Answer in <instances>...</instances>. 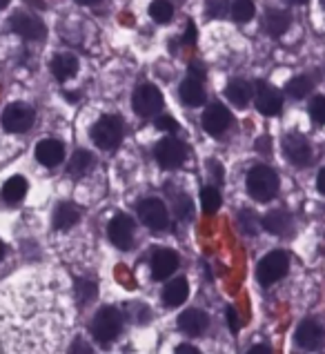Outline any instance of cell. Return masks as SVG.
Instances as JSON below:
<instances>
[{
  "mask_svg": "<svg viewBox=\"0 0 325 354\" xmlns=\"http://www.w3.org/2000/svg\"><path fill=\"white\" fill-rule=\"evenodd\" d=\"M248 192L254 201H259V203H268V201H272L279 192L277 171L270 169L268 165L252 167L248 174Z\"/></svg>",
  "mask_w": 325,
  "mask_h": 354,
  "instance_id": "obj_1",
  "label": "cell"
},
{
  "mask_svg": "<svg viewBox=\"0 0 325 354\" xmlns=\"http://www.w3.org/2000/svg\"><path fill=\"white\" fill-rule=\"evenodd\" d=\"M120 330H123V315L116 308L98 310L94 323H91V335H94L98 343L107 346V343H111L120 335Z\"/></svg>",
  "mask_w": 325,
  "mask_h": 354,
  "instance_id": "obj_2",
  "label": "cell"
},
{
  "mask_svg": "<svg viewBox=\"0 0 325 354\" xmlns=\"http://www.w3.org/2000/svg\"><path fill=\"white\" fill-rule=\"evenodd\" d=\"M123 120L118 116H103L96 120V125L91 127V140L100 147V149H116L123 140Z\"/></svg>",
  "mask_w": 325,
  "mask_h": 354,
  "instance_id": "obj_3",
  "label": "cell"
},
{
  "mask_svg": "<svg viewBox=\"0 0 325 354\" xmlns=\"http://www.w3.org/2000/svg\"><path fill=\"white\" fill-rule=\"evenodd\" d=\"M288 268H290V259L286 252L274 250L268 257L261 259L259 268H257V279L261 286H272V283L281 281L288 274Z\"/></svg>",
  "mask_w": 325,
  "mask_h": 354,
  "instance_id": "obj_4",
  "label": "cell"
},
{
  "mask_svg": "<svg viewBox=\"0 0 325 354\" xmlns=\"http://www.w3.org/2000/svg\"><path fill=\"white\" fill-rule=\"evenodd\" d=\"M34 120H36V112L32 107L25 103H12L5 107L0 123H3V127L9 134H25L34 125Z\"/></svg>",
  "mask_w": 325,
  "mask_h": 354,
  "instance_id": "obj_5",
  "label": "cell"
},
{
  "mask_svg": "<svg viewBox=\"0 0 325 354\" xmlns=\"http://www.w3.org/2000/svg\"><path fill=\"white\" fill-rule=\"evenodd\" d=\"M154 156H156V163L162 169H176L183 165V160L187 156V147L183 140L174 138V136H167L158 140V145L154 149Z\"/></svg>",
  "mask_w": 325,
  "mask_h": 354,
  "instance_id": "obj_6",
  "label": "cell"
},
{
  "mask_svg": "<svg viewBox=\"0 0 325 354\" xmlns=\"http://www.w3.org/2000/svg\"><path fill=\"white\" fill-rule=\"evenodd\" d=\"M136 212L140 221L149 227V230H165L169 225V212L165 207V203H162L160 198H145L140 201V203L136 205Z\"/></svg>",
  "mask_w": 325,
  "mask_h": 354,
  "instance_id": "obj_7",
  "label": "cell"
},
{
  "mask_svg": "<svg viewBox=\"0 0 325 354\" xmlns=\"http://www.w3.org/2000/svg\"><path fill=\"white\" fill-rule=\"evenodd\" d=\"M131 107L138 116H154L162 107V94L154 85H138L134 96H131Z\"/></svg>",
  "mask_w": 325,
  "mask_h": 354,
  "instance_id": "obj_8",
  "label": "cell"
},
{
  "mask_svg": "<svg viewBox=\"0 0 325 354\" xmlns=\"http://www.w3.org/2000/svg\"><path fill=\"white\" fill-rule=\"evenodd\" d=\"M107 234H109V241L114 243L118 250H129L131 243H134V221L127 214H116L109 221Z\"/></svg>",
  "mask_w": 325,
  "mask_h": 354,
  "instance_id": "obj_9",
  "label": "cell"
},
{
  "mask_svg": "<svg viewBox=\"0 0 325 354\" xmlns=\"http://www.w3.org/2000/svg\"><path fill=\"white\" fill-rule=\"evenodd\" d=\"M283 107V96L277 87L259 80L257 83V109L263 116H277L281 114Z\"/></svg>",
  "mask_w": 325,
  "mask_h": 354,
  "instance_id": "obj_10",
  "label": "cell"
},
{
  "mask_svg": "<svg viewBox=\"0 0 325 354\" xmlns=\"http://www.w3.org/2000/svg\"><path fill=\"white\" fill-rule=\"evenodd\" d=\"M232 123V114L225 105L221 103H214L205 109V114H203V127H205L207 134L212 136H221L223 131H225Z\"/></svg>",
  "mask_w": 325,
  "mask_h": 354,
  "instance_id": "obj_11",
  "label": "cell"
},
{
  "mask_svg": "<svg viewBox=\"0 0 325 354\" xmlns=\"http://www.w3.org/2000/svg\"><path fill=\"white\" fill-rule=\"evenodd\" d=\"M297 343L303 348V350H319L325 341V330L321 323L312 321V319H306L297 328V335H294Z\"/></svg>",
  "mask_w": 325,
  "mask_h": 354,
  "instance_id": "obj_12",
  "label": "cell"
},
{
  "mask_svg": "<svg viewBox=\"0 0 325 354\" xmlns=\"http://www.w3.org/2000/svg\"><path fill=\"white\" fill-rule=\"evenodd\" d=\"M151 277H154L156 281H162L171 277L178 268V254L174 250H167V248H160L154 252V257H151Z\"/></svg>",
  "mask_w": 325,
  "mask_h": 354,
  "instance_id": "obj_13",
  "label": "cell"
},
{
  "mask_svg": "<svg viewBox=\"0 0 325 354\" xmlns=\"http://www.w3.org/2000/svg\"><path fill=\"white\" fill-rule=\"evenodd\" d=\"M283 151H286L288 160H292V163L299 167L308 165L312 158V149L308 145V140L299 134H288L283 138Z\"/></svg>",
  "mask_w": 325,
  "mask_h": 354,
  "instance_id": "obj_14",
  "label": "cell"
},
{
  "mask_svg": "<svg viewBox=\"0 0 325 354\" xmlns=\"http://www.w3.org/2000/svg\"><path fill=\"white\" fill-rule=\"evenodd\" d=\"M12 29L27 40H43L45 38V25L36 16L29 14H14L12 16Z\"/></svg>",
  "mask_w": 325,
  "mask_h": 354,
  "instance_id": "obj_15",
  "label": "cell"
},
{
  "mask_svg": "<svg viewBox=\"0 0 325 354\" xmlns=\"http://www.w3.org/2000/svg\"><path fill=\"white\" fill-rule=\"evenodd\" d=\"M36 158L40 165L45 167H56L63 163L65 158V147L60 140L56 138H43L40 143L36 145Z\"/></svg>",
  "mask_w": 325,
  "mask_h": 354,
  "instance_id": "obj_16",
  "label": "cell"
},
{
  "mask_svg": "<svg viewBox=\"0 0 325 354\" xmlns=\"http://www.w3.org/2000/svg\"><path fill=\"white\" fill-rule=\"evenodd\" d=\"M207 323H210L207 315L201 310H185L178 317V328L189 337H201L207 330Z\"/></svg>",
  "mask_w": 325,
  "mask_h": 354,
  "instance_id": "obj_17",
  "label": "cell"
},
{
  "mask_svg": "<svg viewBox=\"0 0 325 354\" xmlns=\"http://www.w3.org/2000/svg\"><path fill=\"white\" fill-rule=\"evenodd\" d=\"M49 67H52L54 78L63 83V80L76 76V72H78V60L72 54H56L52 58V65H49Z\"/></svg>",
  "mask_w": 325,
  "mask_h": 354,
  "instance_id": "obj_18",
  "label": "cell"
},
{
  "mask_svg": "<svg viewBox=\"0 0 325 354\" xmlns=\"http://www.w3.org/2000/svg\"><path fill=\"white\" fill-rule=\"evenodd\" d=\"M178 94H180V100L189 107H198L205 103V92H203V85L201 80L196 78H187L183 80L180 87H178Z\"/></svg>",
  "mask_w": 325,
  "mask_h": 354,
  "instance_id": "obj_19",
  "label": "cell"
},
{
  "mask_svg": "<svg viewBox=\"0 0 325 354\" xmlns=\"http://www.w3.org/2000/svg\"><path fill=\"white\" fill-rule=\"evenodd\" d=\"M189 295V288H187V281L185 279H174L169 281L165 290H162V301H165L167 308H176L180 303H185Z\"/></svg>",
  "mask_w": 325,
  "mask_h": 354,
  "instance_id": "obj_20",
  "label": "cell"
},
{
  "mask_svg": "<svg viewBox=\"0 0 325 354\" xmlns=\"http://www.w3.org/2000/svg\"><path fill=\"white\" fill-rule=\"evenodd\" d=\"M225 96L230 98V103H234L236 107H245L252 100V96H254V89H252V85L248 83V80L236 78L225 87Z\"/></svg>",
  "mask_w": 325,
  "mask_h": 354,
  "instance_id": "obj_21",
  "label": "cell"
},
{
  "mask_svg": "<svg viewBox=\"0 0 325 354\" xmlns=\"http://www.w3.org/2000/svg\"><path fill=\"white\" fill-rule=\"evenodd\" d=\"M263 230H268L270 234H277V236H281V234H286V232L290 230V225H292V221H290V216H288V212H283V209H274V212H270V214L263 218Z\"/></svg>",
  "mask_w": 325,
  "mask_h": 354,
  "instance_id": "obj_22",
  "label": "cell"
},
{
  "mask_svg": "<svg viewBox=\"0 0 325 354\" xmlns=\"http://www.w3.org/2000/svg\"><path fill=\"white\" fill-rule=\"evenodd\" d=\"M27 194V180L23 176H12L3 185V201L9 205H16Z\"/></svg>",
  "mask_w": 325,
  "mask_h": 354,
  "instance_id": "obj_23",
  "label": "cell"
},
{
  "mask_svg": "<svg viewBox=\"0 0 325 354\" xmlns=\"http://www.w3.org/2000/svg\"><path fill=\"white\" fill-rule=\"evenodd\" d=\"M263 27H266V32L270 36H283L290 27V14L279 12V9H270L266 14V23H263Z\"/></svg>",
  "mask_w": 325,
  "mask_h": 354,
  "instance_id": "obj_24",
  "label": "cell"
},
{
  "mask_svg": "<svg viewBox=\"0 0 325 354\" xmlns=\"http://www.w3.org/2000/svg\"><path fill=\"white\" fill-rule=\"evenodd\" d=\"M91 165H94V156H91L89 151H85V149H78L76 154L72 156V160H69L67 174L74 176V178H80L91 169Z\"/></svg>",
  "mask_w": 325,
  "mask_h": 354,
  "instance_id": "obj_25",
  "label": "cell"
},
{
  "mask_svg": "<svg viewBox=\"0 0 325 354\" xmlns=\"http://www.w3.org/2000/svg\"><path fill=\"white\" fill-rule=\"evenodd\" d=\"M78 223V209L69 203H60L54 212V227L56 230H69Z\"/></svg>",
  "mask_w": 325,
  "mask_h": 354,
  "instance_id": "obj_26",
  "label": "cell"
},
{
  "mask_svg": "<svg viewBox=\"0 0 325 354\" xmlns=\"http://www.w3.org/2000/svg\"><path fill=\"white\" fill-rule=\"evenodd\" d=\"M149 16L156 20V23L165 25L171 20L174 16V5L169 3V0H154V3L149 5Z\"/></svg>",
  "mask_w": 325,
  "mask_h": 354,
  "instance_id": "obj_27",
  "label": "cell"
},
{
  "mask_svg": "<svg viewBox=\"0 0 325 354\" xmlns=\"http://www.w3.org/2000/svg\"><path fill=\"white\" fill-rule=\"evenodd\" d=\"M312 78L310 76H297V78H292L288 87H286V92L292 96V98H306L310 92H312Z\"/></svg>",
  "mask_w": 325,
  "mask_h": 354,
  "instance_id": "obj_28",
  "label": "cell"
},
{
  "mask_svg": "<svg viewBox=\"0 0 325 354\" xmlns=\"http://www.w3.org/2000/svg\"><path fill=\"white\" fill-rule=\"evenodd\" d=\"M201 205H203V212L205 214H214L221 207V192L216 187H203L201 189Z\"/></svg>",
  "mask_w": 325,
  "mask_h": 354,
  "instance_id": "obj_29",
  "label": "cell"
},
{
  "mask_svg": "<svg viewBox=\"0 0 325 354\" xmlns=\"http://www.w3.org/2000/svg\"><path fill=\"white\" fill-rule=\"evenodd\" d=\"M254 16V3L252 0H234L232 3V18L236 20V23H248Z\"/></svg>",
  "mask_w": 325,
  "mask_h": 354,
  "instance_id": "obj_30",
  "label": "cell"
},
{
  "mask_svg": "<svg viewBox=\"0 0 325 354\" xmlns=\"http://www.w3.org/2000/svg\"><path fill=\"white\" fill-rule=\"evenodd\" d=\"M96 295H98V290H96L94 281H89V279H78L76 281V299H78V303L94 301Z\"/></svg>",
  "mask_w": 325,
  "mask_h": 354,
  "instance_id": "obj_31",
  "label": "cell"
},
{
  "mask_svg": "<svg viewBox=\"0 0 325 354\" xmlns=\"http://www.w3.org/2000/svg\"><path fill=\"white\" fill-rule=\"evenodd\" d=\"M174 214L180 221H189L194 214V205H192V198L187 194H178L174 196Z\"/></svg>",
  "mask_w": 325,
  "mask_h": 354,
  "instance_id": "obj_32",
  "label": "cell"
},
{
  "mask_svg": "<svg viewBox=\"0 0 325 354\" xmlns=\"http://www.w3.org/2000/svg\"><path fill=\"white\" fill-rule=\"evenodd\" d=\"M239 225H241V230H243V234H248V236H257L259 223H257V216H254V212L243 209L241 214H239Z\"/></svg>",
  "mask_w": 325,
  "mask_h": 354,
  "instance_id": "obj_33",
  "label": "cell"
},
{
  "mask_svg": "<svg viewBox=\"0 0 325 354\" xmlns=\"http://www.w3.org/2000/svg\"><path fill=\"white\" fill-rule=\"evenodd\" d=\"M230 3L228 0H205V14L210 18H223L228 14Z\"/></svg>",
  "mask_w": 325,
  "mask_h": 354,
  "instance_id": "obj_34",
  "label": "cell"
},
{
  "mask_svg": "<svg viewBox=\"0 0 325 354\" xmlns=\"http://www.w3.org/2000/svg\"><path fill=\"white\" fill-rule=\"evenodd\" d=\"M310 116L317 120V123L325 125V98L323 96H317L310 103Z\"/></svg>",
  "mask_w": 325,
  "mask_h": 354,
  "instance_id": "obj_35",
  "label": "cell"
},
{
  "mask_svg": "<svg viewBox=\"0 0 325 354\" xmlns=\"http://www.w3.org/2000/svg\"><path fill=\"white\" fill-rule=\"evenodd\" d=\"M225 317H228V326H230V330L234 332V335H239V330H241V321H239L236 310H234V308H228V310H225Z\"/></svg>",
  "mask_w": 325,
  "mask_h": 354,
  "instance_id": "obj_36",
  "label": "cell"
},
{
  "mask_svg": "<svg viewBox=\"0 0 325 354\" xmlns=\"http://www.w3.org/2000/svg\"><path fill=\"white\" fill-rule=\"evenodd\" d=\"M156 127L158 129H165V131H176L178 129V123L171 116H158L156 118Z\"/></svg>",
  "mask_w": 325,
  "mask_h": 354,
  "instance_id": "obj_37",
  "label": "cell"
},
{
  "mask_svg": "<svg viewBox=\"0 0 325 354\" xmlns=\"http://www.w3.org/2000/svg\"><path fill=\"white\" fill-rule=\"evenodd\" d=\"M196 25L194 23H187V29H185V36H183V43L185 45H192V43H196Z\"/></svg>",
  "mask_w": 325,
  "mask_h": 354,
  "instance_id": "obj_38",
  "label": "cell"
},
{
  "mask_svg": "<svg viewBox=\"0 0 325 354\" xmlns=\"http://www.w3.org/2000/svg\"><path fill=\"white\" fill-rule=\"evenodd\" d=\"M69 352H83V354H89L91 352V346L87 341H83V339H76L74 343H72V348H69Z\"/></svg>",
  "mask_w": 325,
  "mask_h": 354,
  "instance_id": "obj_39",
  "label": "cell"
},
{
  "mask_svg": "<svg viewBox=\"0 0 325 354\" xmlns=\"http://www.w3.org/2000/svg\"><path fill=\"white\" fill-rule=\"evenodd\" d=\"M257 149L261 151V154H270V138L268 136H261L257 140Z\"/></svg>",
  "mask_w": 325,
  "mask_h": 354,
  "instance_id": "obj_40",
  "label": "cell"
},
{
  "mask_svg": "<svg viewBox=\"0 0 325 354\" xmlns=\"http://www.w3.org/2000/svg\"><path fill=\"white\" fill-rule=\"evenodd\" d=\"M189 74H192V78H196V80H201L203 76H205V69H203L198 63H192L189 65Z\"/></svg>",
  "mask_w": 325,
  "mask_h": 354,
  "instance_id": "obj_41",
  "label": "cell"
},
{
  "mask_svg": "<svg viewBox=\"0 0 325 354\" xmlns=\"http://www.w3.org/2000/svg\"><path fill=\"white\" fill-rule=\"evenodd\" d=\"M176 352H178V354H198V348L187 346V343H183V346H176Z\"/></svg>",
  "mask_w": 325,
  "mask_h": 354,
  "instance_id": "obj_42",
  "label": "cell"
},
{
  "mask_svg": "<svg viewBox=\"0 0 325 354\" xmlns=\"http://www.w3.org/2000/svg\"><path fill=\"white\" fill-rule=\"evenodd\" d=\"M210 171H214V176L221 180L223 178V169H221V165L216 163V160H210Z\"/></svg>",
  "mask_w": 325,
  "mask_h": 354,
  "instance_id": "obj_43",
  "label": "cell"
},
{
  "mask_svg": "<svg viewBox=\"0 0 325 354\" xmlns=\"http://www.w3.org/2000/svg\"><path fill=\"white\" fill-rule=\"evenodd\" d=\"M317 187H319V192H321V194H325V169H321V171H319V178H317Z\"/></svg>",
  "mask_w": 325,
  "mask_h": 354,
  "instance_id": "obj_44",
  "label": "cell"
},
{
  "mask_svg": "<svg viewBox=\"0 0 325 354\" xmlns=\"http://www.w3.org/2000/svg\"><path fill=\"white\" fill-rule=\"evenodd\" d=\"M272 350L268 348V346H254L252 350H250V354H270Z\"/></svg>",
  "mask_w": 325,
  "mask_h": 354,
  "instance_id": "obj_45",
  "label": "cell"
},
{
  "mask_svg": "<svg viewBox=\"0 0 325 354\" xmlns=\"http://www.w3.org/2000/svg\"><path fill=\"white\" fill-rule=\"evenodd\" d=\"M78 5H83V7H89V5H96V3H100V0H76Z\"/></svg>",
  "mask_w": 325,
  "mask_h": 354,
  "instance_id": "obj_46",
  "label": "cell"
},
{
  "mask_svg": "<svg viewBox=\"0 0 325 354\" xmlns=\"http://www.w3.org/2000/svg\"><path fill=\"white\" fill-rule=\"evenodd\" d=\"M29 5H36L38 9H45V5H43V0H29Z\"/></svg>",
  "mask_w": 325,
  "mask_h": 354,
  "instance_id": "obj_47",
  "label": "cell"
},
{
  "mask_svg": "<svg viewBox=\"0 0 325 354\" xmlns=\"http://www.w3.org/2000/svg\"><path fill=\"white\" fill-rule=\"evenodd\" d=\"M288 3H290V5H306L308 0H288Z\"/></svg>",
  "mask_w": 325,
  "mask_h": 354,
  "instance_id": "obj_48",
  "label": "cell"
},
{
  "mask_svg": "<svg viewBox=\"0 0 325 354\" xmlns=\"http://www.w3.org/2000/svg\"><path fill=\"white\" fill-rule=\"evenodd\" d=\"M3 257H5V245H3V241H0V261H3Z\"/></svg>",
  "mask_w": 325,
  "mask_h": 354,
  "instance_id": "obj_49",
  "label": "cell"
},
{
  "mask_svg": "<svg viewBox=\"0 0 325 354\" xmlns=\"http://www.w3.org/2000/svg\"><path fill=\"white\" fill-rule=\"evenodd\" d=\"M7 3H9V0H0V9H5V7H7Z\"/></svg>",
  "mask_w": 325,
  "mask_h": 354,
  "instance_id": "obj_50",
  "label": "cell"
},
{
  "mask_svg": "<svg viewBox=\"0 0 325 354\" xmlns=\"http://www.w3.org/2000/svg\"><path fill=\"white\" fill-rule=\"evenodd\" d=\"M321 5H323V7H325V0H321Z\"/></svg>",
  "mask_w": 325,
  "mask_h": 354,
  "instance_id": "obj_51",
  "label": "cell"
}]
</instances>
